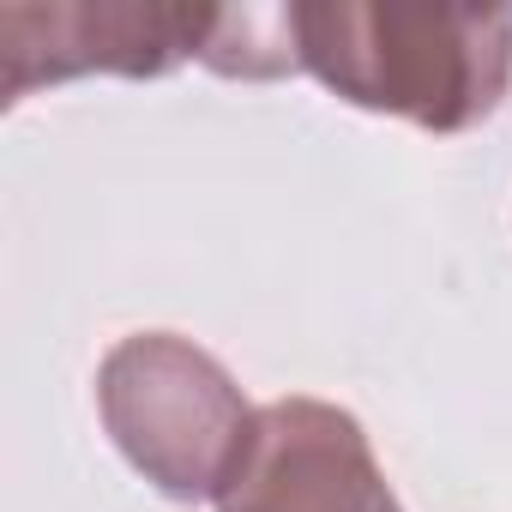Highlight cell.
I'll return each instance as SVG.
<instances>
[{"label": "cell", "mask_w": 512, "mask_h": 512, "mask_svg": "<svg viewBox=\"0 0 512 512\" xmlns=\"http://www.w3.org/2000/svg\"><path fill=\"white\" fill-rule=\"evenodd\" d=\"M296 61L356 109L404 115L428 133L488 121L512 85V13L326 0L290 7Z\"/></svg>", "instance_id": "cell-1"}, {"label": "cell", "mask_w": 512, "mask_h": 512, "mask_svg": "<svg viewBox=\"0 0 512 512\" xmlns=\"http://www.w3.org/2000/svg\"><path fill=\"white\" fill-rule=\"evenodd\" d=\"M97 410L127 464L169 500H217L253 410L229 368L175 332H133L97 368Z\"/></svg>", "instance_id": "cell-2"}, {"label": "cell", "mask_w": 512, "mask_h": 512, "mask_svg": "<svg viewBox=\"0 0 512 512\" xmlns=\"http://www.w3.org/2000/svg\"><path fill=\"white\" fill-rule=\"evenodd\" d=\"M217 7H157V0H49L0 7V103H25L43 85L121 73L163 79L181 61H205Z\"/></svg>", "instance_id": "cell-3"}, {"label": "cell", "mask_w": 512, "mask_h": 512, "mask_svg": "<svg viewBox=\"0 0 512 512\" xmlns=\"http://www.w3.org/2000/svg\"><path fill=\"white\" fill-rule=\"evenodd\" d=\"M217 512H404L362 422L326 398H278L253 410L241 458L217 488Z\"/></svg>", "instance_id": "cell-4"}, {"label": "cell", "mask_w": 512, "mask_h": 512, "mask_svg": "<svg viewBox=\"0 0 512 512\" xmlns=\"http://www.w3.org/2000/svg\"><path fill=\"white\" fill-rule=\"evenodd\" d=\"M205 67L229 73V79H278L296 61V31H290V7H217V31L205 43Z\"/></svg>", "instance_id": "cell-5"}]
</instances>
